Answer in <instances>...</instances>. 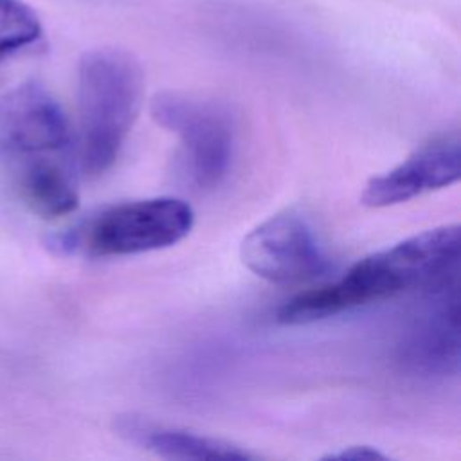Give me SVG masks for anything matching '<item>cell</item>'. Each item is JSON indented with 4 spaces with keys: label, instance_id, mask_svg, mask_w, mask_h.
Instances as JSON below:
<instances>
[{
    "label": "cell",
    "instance_id": "1",
    "mask_svg": "<svg viewBox=\"0 0 461 461\" xmlns=\"http://www.w3.org/2000/svg\"><path fill=\"white\" fill-rule=\"evenodd\" d=\"M0 160L34 214L58 218L77 207L76 137L41 83L25 81L0 99Z\"/></svg>",
    "mask_w": 461,
    "mask_h": 461
},
{
    "label": "cell",
    "instance_id": "2",
    "mask_svg": "<svg viewBox=\"0 0 461 461\" xmlns=\"http://www.w3.org/2000/svg\"><path fill=\"white\" fill-rule=\"evenodd\" d=\"M459 247L457 223L414 234L360 259L337 281L294 295L277 310V321L308 324L409 290L434 288L454 277Z\"/></svg>",
    "mask_w": 461,
    "mask_h": 461
},
{
    "label": "cell",
    "instance_id": "3",
    "mask_svg": "<svg viewBox=\"0 0 461 461\" xmlns=\"http://www.w3.org/2000/svg\"><path fill=\"white\" fill-rule=\"evenodd\" d=\"M144 99V72L119 47L85 52L77 67L76 149L79 171L101 176L117 160Z\"/></svg>",
    "mask_w": 461,
    "mask_h": 461
},
{
    "label": "cell",
    "instance_id": "4",
    "mask_svg": "<svg viewBox=\"0 0 461 461\" xmlns=\"http://www.w3.org/2000/svg\"><path fill=\"white\" fill-rule=\"evenodd\" d=\"M194 223L193 207L175 196H155L104 207L50 240L61 254L119 258L171 247Z\"/></svg>",
    "mask_w": 461,
    "mask_h": 461
},
{
    "label": "cell",
    "instance_id": "5",
    "mask_svg": "<svg viewBox=\"0 0 461 461\" xmlns=\"http://www.w3.org/2000/svg\"><path fill=\"white\" fill-rule=\"evenodd\" d=\"M151 117L178 137L184 167L194 187L214 189L227 176L234 153V126L220 103L166 90L153 97Z\"/></svg>",
    "mask_w": 461,
    "mask_h": 461
},
{
    "label": "cell",
    "instance_id": "6",
    "mask_svg": "<svg viewBox=\"0 0 461 461\" xmlns=\"http://www.w3.org/2000/svg\"><path fill=\"white\" fill-rule=\"evenodd\" d=\"M240 254L250 272L279 285L315 279L328 267L313 229L295 211L277 212L254 227Z\"/></svg>",
    "mask_w": 461,
    "mask_h": 461
},
{
    "label": "cell",
    "instance_id": "7",
    "mask_svg": "<svg viewBox=\"0 0 461 461\" xmlns=\"http://www.w3.org/2000/svg\"><path fill=\"white\" fill-rule=\"evenodd\" d=\"M400 362L425 376L456 375L459 369V303L456 279L432 288L429 304L416 315L398 346Z\"/></svg>",
    "mask_w": 461,
    "mask_h": 461
},
{
    "label": "cell",
    "instance_id": "8",
    "mask_svg": "<svg viewBox=\"0 0 461 461\" xmlns=\"http://www.w3.org/2000/svg\"><path fill=\"white\" fill-rule=\"evenodd\" d=\"M461 175V140L456 131L439 135L420 146L403 162L373 176L364 191L367 207H389L409 202L420 194L448 187Z\"/></svg>",
    "mask_w": 461,
    "mask_h": 461
},
{
    "label": "cell",
    "instance_id": "9",
    "mask_svg": "<svg viewBox=\"0 0 461 461\" xmlns=\"http://www.w3.org/2000/svg\"><path fill=\"white\" fill-rule=\"evenodd\" d=\"M115 430L140 448L166 459H252L241 447L191 430L166 427L139 416H122Z\"/></svg>",
    "mask_w": 461,
    "mask_h": 461
},
{
    "label": "cell",
    "instance_id": "10",
    "mask_svg": "<svg viewBox=\"0 0 461 461\" xmlns=\"http://www.w3.org/2000/svg\"><path fill=\"white\" fill-rule=\"evenodd\" d=\"M41 36V22L22 0H0V58L18 52Z\"/></svg>",
    "mask_w": 461,
    "mask_h": 461
},
{
    "label": "cell",
    "instance_id": "11",
    "mask_svg": "<svg viewBox=\"0 0 461 461\" xmlns=\"http://www.w3.org/2000/svg\"><path fill=\"white\" fill-rule=\"evenodd\" d=\"M326 459H385V456L382 452H378L375 447L355 445V447H348L340 452L330 454V456H326Z\"/></svg>",
    "mask_w": 461,
    "mask_h": 461
}]
</instances>
